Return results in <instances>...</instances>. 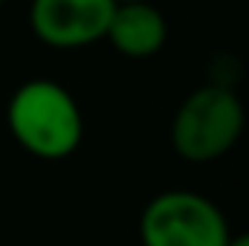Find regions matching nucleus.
Segmentation results:
<instances>
[{"label":"nucleus","instance_id":"nucleus-1","mask_svg":"<svg viewBox=\"0 0 249 246\" xmlns=\"http://www.w3.org/2000/svg\"><path fill=\"white\" fill-rule=\"evenodd\" d=\"M6 124L26 154L50 162L75 154L84 139V116L78 102L53 78L23 81L6 105Z\"/></svg>","mask_w":249,"mask_h":246},{"label":"nucleus","instance_id":"nucleus-2","mask_svg":"<svg viewBox=\"0 0 249 246\" xmlns=\"http://www.w3.org/2000/svg\"><path fill=\"white\" fill-rule=\"evenodd\" d=\"M247 107L220 81L191 90L171 119V148L180 159L203 165L226 157L244 136Z\"/></svg>","mask_w":249,"mask_h":246},{"label":"nucleus","instance_id":"nucleus-3","mask_svg":"<svg viewBox=\"0 0 249 246\" xmlns=\"http://www.w3.org/2000/svg\"><path fill=\"white\" fill-rule=\"evenodd\" d=\"M229 235L223 209L188 188L157 194L139 214L142 246H226Z\"/></svg>","mask_w":249,"mask_h":246},{"label":"nucleus","instance_id":"nucleus-4","mask_svg":"<svg viewBox=\"0 0 249 246\" xmlns=\"http://www.w3.org/2000/svg\"><path fill=\"white\" fill-rule=\"evenodd\" d=\"M116 0H32L29 26L53 50H84L105 41Z\"/></svg>","mask_w":249,"mask_h":246},{"label":"nucleus","instance_id":"nucleus-5","mask_svg":"<svg viewBox=\"0 0 249 246\" xmlns=\"http://www.w3.org/2000/svg\"><path fill=\"white\" fill-rule=\"evenodd\" d=\"M105 41L124 58H151L168 41V20L151 0L116 3Z\"/></svg>","mask_w":249,"mask_h":246},{"label":"nucleus","instance_id":"nucleus-6","mask_svg":"<svg viewBox=\"0 0 249 246\" xmlns=\"http://www.w3.org/2000/svg\"><path fill=\"white\" fill-rule=\"evenodd\" d=\"M226 246H249V232H241V235H229Z\"/></svg>","mask_w":249,"mask_h":246},{"label":"nucleus","instance_id":"nucleus-7","mask_svg":"<svg viewBox=\"0 0 249 246\" xmlns=\"http://www.w3.org/2000/svg\"><path fill=\"white\" fill-rule=\"evenodd\" d=\"M116 3H130V0H116Z\"/></svg>","mask_w":249,"mask_h":246},{"label":"nucleus","instance_id":"nucleus-8","mask_svg":"<svg viewBox=\"0 0 249 246\" xmlns=\"http://www.w3.org/2000/svg\"><path fill=\"white\" fill-rule=\"evenodd\" d=\"M0 6H3V0H0Z\"/></svg>","mask_w":249,"mask_h":246}]
</instances>
